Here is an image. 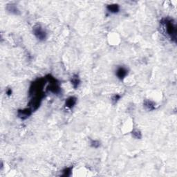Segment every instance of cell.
<instances>
[{"label":"cell","mask_w":177,"mask_h":177,"mask_svg":"<svg viewBox=\"0 0 177 177\" xmlns=\"http://www.w3.org/2000/svg\"><path fill=\"white\" fill-rule=\"evenodd\" d=\"M160 31L165 37L169 38L172 41H176V26L175 21L170 18H163L160 21Z\"/></svg>","instance_id":"obj_1"},{"label":"cell","mask_w":177,"mask_h":177,"mask_svg":"<svg viewBox=\"0 0 177 177\" xmlns=\"http://www.w3.org/2000/svg\"><path fill=\"white\" fill-rule=\"evenodd\" d=\"M46 78L47 80L49 81V85L47 87L48 91L56 95L60 94L61 92V88L58 80L55 78L52 77L50 75H48Z\"/></svg>","instance_id":"obj_2"},{"label":"cell","mask_w":177,"mask_h":177,"mask_svg":"<svg viewBox=\"0 0 177 177\" xmlns=\"http://www.w3.org/2000/svg\"><path fill=\"white\" fill-rule=\"evenodd\" d=\"M33 33L35 35V37L40 42L46 40L47 38L46 30L44 29L43 26H42V25L39 24H35L33 27Z\"/></svg>","instance_id":"obj_3"},{"label":"cell","mask_w":177,"mask_h":177,"mask_svg":"<svg viewBox=\"0 0 177 177\" xmlns=\"http://www.w3.org/2000/svg\"><path fill=\"white\" fill-rule=\"evenodd\" d=\"M128 73L129 70L127 67L123 66H119L117 67L116 71H115V75H116V76L117 77L118 79L122 81L127 77Z\"/></svg>","instance_id":"obj_4"},{"label":"cell","mask_w":177,"mask_h":177,"mask_svg":"<svg viewBox=\"0 0 177 177\" xmlns=\"http://www.w3.org/2000/svg\"><path fill=\"white\" fill-rule=\"evenodd\" d=\"M33 110L30 107L24 109H19L18 111V116L22 120H26L33 113Z\"/></svg>","instance_id":"obj_5"},{"label":"cell","mask_w":177,"mask_h":177,"mask_svg":"<svg viewBox=\"0 0 177 177\" xmlns=\"http://www.w3.org/2000/svg\"><path fill=\"white\" fill-rule=\"evenodd\" d=\"M77 98L75 96H70L65 101L64 103V108L67 110H71L77 103Z\"/></svg>","instance_id":"obj_6"},{"label":"cell","mask_w":177,"mask_h":177,"mask_svg":"<svg viewBox=\"0 0 177 177\" xmlns=\"http://www.w3.org/2000/svg\"><path fill=\"white\" fill-rule=\"evenodd\" d=\"M143 107L147 111H151L156 109V103L151 100L145 99L143 101Z\"/></svg>","instance_id":"obj_7"},{"label":"cell","mask_w":177,"mask_h":177,"mask_svg":"<svg viewBox=\"0 0 177 177\" xmlns=\"http://www.w3.org/2000/svg\"><path fill=\"white\" fill-rule=\"evenodd\" d=\"M6 10L8 13L12 14V15H18L20 14V11H19V8L15 4H8L6 6Z\"/></svg>","instance_id":"obj_8"},{"label":"cell","mask_w":177,"mask_h":177,"mask_svg":"<svg viewBox=\"0 0 177 177\" xmlns=\"http://www.w3.org/2000/svg\"><path fill=\"white\" fill-rule=\"evenodd\" d=\"M107 10L111 14H117L120 12V7L118 4H111L107 6Z\"/></svg>","instance_id":"obj_9"},{"label":"cell","mask_w":177,"mask_h":177,"mask_svg":"<svg viewBox=\"0 0 177 177\" xmlns=\"http://www.w3.org/2000/svg\"><path fill=\"white\" fill-rule=\"evenodd\" d=\"M70 81H71V85L74 89H77L81 84V80L79 78V75L78 74H74L73 75Z\"/></svg>","instance_id":"obj_10"},{"label":"cell","mask_w":177,"mask_h":177,"mask_svg":"<svg viewBox=\"0 0 177 177\" xmlns=\"http://www.w3.org/2000/svg\"><path fill=\"white\" fill-rule=\"evenodd\" d=\"M131 134L135 139H138V140L141 139L143 137L141 131H140L139 130H138V129H134V130L131 131Z\"/></svg>","instance_id":"obj_11"},{"label":"cell","mask_w":177,"mask_h":177,"mask_svg":"<svg viewBox=\"0 0 177 177\" xmlns=\"http://www.w3.org/2000/svg\"><path fill=\"white\" fill-rule=\"evenodd\" d=\"M101 143L98 140H91L90 142V146L94 149H98L100 147Z\"/></svg>","instance_id":"obj_12"},{"label":"cell","mask_w":177,"mask_h":177,"mask_svg":"<svg viewBox=\"0 0 177 177\" xmlns=\"http://www.w3.org/2000/svg\"><path fill=\"white\" fill-rule=\"evenodd\" d=\"M72 173V167H68L64 168V169L62 170V176H70L71 175Z\"/></svg>","instance_id":"obj_13"},{"label":"cell","mask_w":177,"mask_h":177,"mask_svg":"<svg viewBox=\"0 0 177 177\" xmlns=\"http://www.w3.org/2000/svg\"><path fill=\"white\" fill-rule=\"evenodd\" d=\"M120 98H121V95L120 94H115L111 98V102L114 105H116V104L120 100Z\"/></svg>","instance_id":"obj_14"},{"label":"cell","mask_w":177,"mask_h":177,"mask_svg":"<svg viewBox=\"0 0 177 177\" xmlns=\"http://www.w3.org/2000/svg\"><path fill=\"white\" fill-rule=\"evenodd\" d=\"M12 89H8L7 90H6V94L8 95H10L11 94H12Z\"/></svg>","instance_id":"obj_15"}]
</instances>
